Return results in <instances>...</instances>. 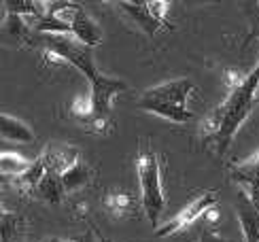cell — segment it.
<instances>
[{
    "instance_id": "1",
    "label": "cell",
    "mask_w": 259,
    "mask_h": 242,
    "mask_svg": "<svg viewBox=\"0 0 259 242\" xmlns=\"http://www.w3.org/2000/svg\"><path fill=\"white\" fill-rule=\"evenodd\" d=\"M257 87H259V60L251 72L242 74L240 83L230 90L223 102L210 111V115L202 121L200 136L202 145L214 155H225L238 134L244 119L251 115L257 102Z\"/></svg>"
},
{
    "instance_id": "2",
    "label": "cell",
    "mask_w": 259,
    "mask_h": 242,
    "mask_svg": "<svg viewBox=\"0 0 259 242\" xmlns=\"http://www.w3.org/2000/svg\"><path fill=\"white\" fill-rule=\"evenodd\" d=\"M193 90H196L193 81L181 76V79H172L145 90L138 96L136 106L140 111L168 119L172 124H189L193 119V113L187 108V100Z\"/></svg>"
},
{
    "instance_id": "3",
    "label": "cell",
    "mask_w": 259,
    "mask_h": 242,
    "mask_svg": "<svg viewBox=\"0 0 259 242\" xmlns=\"http://www.w3.org/2000/svg\"><path fill=\"white\" fill-rule=\"evenodd\" d=\"M125 90H127V85L121 79L100 74L98 79L90 83V94L79 96L70 104V111L83 124V128L104 130L111 119L115 98Z\"/></svg>"
},
{
    "instance_id": "4",
    "label": "cell",
    "mask_w": 259,
    "mask_h": 242,
    "mask_svg": "<svg viewBox=\"0 0 259 242\" xmlns=\"http://www.w3.org/2000/svg\"><path fill=\"white\" fill-rule=\"evenodd\" d=\"M136 170H138V181H140L143 211L149 219L151 227L157 229L161 215L166 211V193H164V183H161L159 155L151 147H143L136 157Z\"/></svg>"
},
{
    "instance_id": "5",
    "label": "cell",
    "mask_w": 259,
    "mask_h": 242,
    "mask_svg": "<svg viewBox=\"0 0 259 242\" xmlns=\"http://www.w3.org/2000/svg\"><path fill=\"white\" fill-rule=\"evenodd\" d=\"M115 7L123 15L132 19V24L138 26L140 32L147 36H157L161 30H172L175 26L168 21V3L166 0H121Z\"/></svg>"
},
{
    "instance_id": "6",
    "label": "cell",
    "mask_w": 259,
    "mask_h": 242,
    "mask_svg": "<svg viewBox=\"0 0 259 242\" xmlns=\"http://www.w3.org/2000/svg\"><path fill=\"white\" fill-rule=\"evenodd\" d=\"M47 9H49V13L58 15L60 19L66 21L72 30V36L81 41L83 45L94 49L104 41L102 28L96 24V19L81 5H77V3H47Z\"/></svg>"
},
{
    "instance_id": "7",
    "label": "cell",
    "mask_w": 259,
    "mask_h": 242,
    "mask_svg": "<svg viewBox=\"0 0 259 242\" xmlns=\"http://www.w3.org/2000/svg\"><path fill=\"white\" fill-rule=\"evenodd\" d=\"M217 202H219V191L206 189V191L198 193L185 208H183V211H179L175 217H172L170 221H166L164 225H159V227L155 229V236H157V238H168V236H172V234H179L181 229L189 227L193 221H198L200 217L206 215L210 208L217 206Z\"/></svg>"
},
{
    "instance_id": "8",
    "label": "cell",
    "mask_w": 259,
    "mask_h": 242,
    "mask_svg": "<svg viewBox=\"0 0 259 242\" xmlns=\"http://www.w3.org/2000/svg\"><path fill=\"white\" fill-rule=\"evenodd\" d=\"M230 177L238 185V189L251 197L259 208V151L242 162H234L230 166Z\"/></svg>"
},
{
    "instance_id": "9",
    "label": "cell",
    "mask_w": 259,
    "mask_h": 242,
    "mask_svg": "<svg viewBox=\"0 0 259 242\" xmlns=\"http://www.w3.org/2000/svg\"><path fill=\"white\" fill-rule=\"evenodd\" d=\"M236 215L244 234V242H259V208L251 202V197L238 189L236 195Z\"/></svg>"
},
{
    "instance_id": "10",
    "label": "cell",
    "mask_w": 259,
    "mask_h": 242,
    "mask_svg": "<svg viewBox=\"0 0 259 242\" xmlns=\"http://www.w3.org/2000/svg\"><path fill=\"white\" fill-rule=\"evenodd\" d=\"M3 138L11 142H19V145H30V142L36 140L30 126L13 115H3Z\"/></svg>"
},
{
    "instance_id": "11",
    "label": "cell",
    "mask_w": 259,
    "mask_h": 242,
    "mask_svg": "<svg viewBox=\"0 0 259 242\" xmlns=\"http://www.w3.org/2000/svg\"><path fill=\"white\" fill-rule=\"evenodd\" d=\"M38 197H42L45 202L49 204H60L64 200V195H66V189H64V183H62V177L56 172H47L45 179L40 181L36 193Z\"/></svg>"
},
{
    "instance_id": "12",
    "label": "cell",
    "mask_w": 259,
    "mask_h": 242,
    "mask_svg": "<svg viewBox=\"0 0 259 242\" xmlns=\"http://www.w3.org/2000/svg\"><path fill=\"white\" fill-rule=\"evenodd\" d=\"M90 179H92V170H90V166L79 159L72 168H68L66 172H64L62 183H64V189H66V193H72V191H77V189H81V187L88 185Z\"/></svg>"
},
{
    "instance_id": "13",
    "label": "cell",
    "mask_w": 259,
    "mask_h": 242,
    "mask_svg": "<svg viewBox=\"0 0 259 242\" xmlns=\"http://www.w3.org/2000/svg\"><path fill=\"white\" fill-rule=\"evenodd\" d=\"M0 162H3V177L11 179V181L17 179L19 174H24L32 166V162L19 157L17 153H11V151H5L3 157H0Z\"/></svg>"
},
{
    "instance_id": "14",
    "label": "cell",
    "mask_w": 259,
    "mask_h": 242,
    "mask_svg": "<svg viewBox=\"0 0 259 242\" xmlns=\"http://www.w3.org/2000/svg\"><path fill=\"white\" fill-rule=\"evenodd\" d=\"M106 206H109V211H113L115 215H125L134 208V197L130 193H111L106 197Z\"/></svg>"
},
{
    "instance_id": "15",
    "label": "cell",
    "mask_w": 259,
    "mask_h": 242,
    "mask_svg": "<svg viewBox=\"0 0 259 242\" xmlns=\"http://www.w3.org/2000/svg\"><path fill=\"white\" fill-rule=\"evenodd\" d=\"M259 41V7L257 11L251 15V30H249V36H246V43H251V41Z\"/></svg>"
},
{
    "instance_id": "16",
    "label": "cell",
    "mask_w": 259,
    "mask_h": 242,
    "mask_svg": "<svg viewBox=\"0 0 259 242\" xmlns=\"http://www.w3.org/2000/svg\"><path fill=\"white\" fill-rule=\"evenodd\" d=\"M200 242H228L225 240L217 229H208V232H204V236H202V240Z\"/></svg>"
},
{
    "instance_id": "17",
    "label": "cell",
    "mask_w": 259,
    "mask_h": 242,
    "mask_svg": "<svg viewBox=\"0 0 259 242\" xmlns=\"http://www.w3.org/2000/svg\"><path fill=\"white\" fill-rule=\"evenodd\" d=\"M45 242H83V240H68V238H51V240H45Z\"/></svg>"
},
{
    "instance_id": "18",
    "label": "cell",
    "mask_w": 259,
    "mask_h": 242,
    "mask_svg": "<svg viewBox=\"0 0 259 242\" xmlns=\"http://www.w3.org/2000/svg\"><path fill=\"white\" fill-rule=\"evenodd\" d=\"M100 242H113V240H109V238H102V240H100Z\"/></svg>"
}]
</instances>
